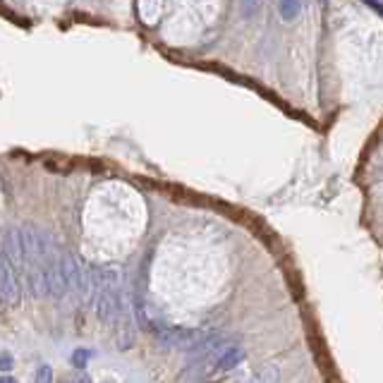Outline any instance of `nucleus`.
Segmentation results:
<instances>
[{"mask_svg":"<svg viewBox=\"0 0 383 383\" xmlns=\"http://www.w3.org/2000/svg\"><path fill=\"white\" fill-rule=\"evenodd\" d=\"M362 3H364V5H366V8L376 10V12H379V15H381V17H383V3H381V0H362Z\"/></svg>","mask_w":383,"mask_h":383,"instance_id":"8","label":"nucleus"},{"mask_svg":"<svg viewBox=\"0 0 383 383\" xmlns=\"http://www.w3.org/2000/svg\"><path fill=\"white\" fill-rule=\"evenodd\" d=\"M242 359H245V350H242L240 345H227L225 352L221 355V359H218V369L221 371L232 369V366H237Z\"/></svg>","mask_w":383,"mask_h":383,"instance_id":"3","label":"nucleus"},{"mask_svg":"<svg viewBox=\"0 0 383 383\" xmlns=\"http://www.w3.org/2000/svg\"><path fill=\"white\" fill-rule=\"evenodd\" d=\"M0 252L8 256L12 268H19V271L29 268L27 252H24V242H22V230L19 227H5L0 232Z\"/></svg>","mask_w":383,"mask_h":383,"instance_id":"1","label":"nucleus"},{"mask_svg":"<svg viewBox=\"0 0 383 383\" xmlns=\"http://www.w3.org/2000/svg\"><path fill=\"white\" fill-rule=\"evenodd\" d=\"M259 5H261V0H242V12H245V15L256 12Z\"/></svg>","mask_w":383,"mask_h":383,"instance_id":"7","label":"nucleus"},{"mask_svg":"<svg viewBox=\"0 0 383 383\" xmlns=\"http://www.w3.org/2000/svg\"><path fill=\"white\" fill-rule=\"evenodd\" d=\"M321 3H324V0H321Z\"/></svg>","mask_w":383,"mask_h":383,"instance_id":"10","label":"nucleus"},{"mask_svg":"<svg viewBox=\"0 0 383 383\" xmlns=\"http://www.w3.org/2000/svg\"><path fill=\"white\" fill-rule=\"evenodd\" d=\"M19 299V286L15 281L12 263L8 261V256L0 252V302L15 304Z\"/></svg>","mask_w":383,"mask_h":383,"instance_id":"2","label":"nucleus"},{"mask_svg":"<svg viewBox=\"0 0 383 383\" xmlns=\"http://www.w3.org/2000/svg\"><path fill=\"white\" fill-rule=\"evenodd\" d=\"M278 10H281L283 19L292 22V19L299 15V10H302V0H278Z\"/></svg>","mask_w":383,"mask_h":383,"instance_id":"4","label":"nucleus"},{"mask_svg":"<svg viewBox=\"0 0 383 383\" xmlns=\"http://www.w3.org/2000/svg\"><path fill=\"white\" fill-rule=\"evenodd\" d=\"M12 364H15L12 355H10V352H0V371L12 369Z\"/></svg>","mask_w":383,"mask_h":383,"instance_id":"6","label":"nucleus"},{"mask_svg":"<svg viewBox=\"0 0 383 383\" xmlns=\"http://www.w3.org/2000/svg\"><path fill=\"white\" fill-rule=\"evenodd\" d=\"M0 381H3V383H10L12 379H10V376H0Z\"/></svg>","mask_w":383,"mask_h":383,"instance_id":"9","label":"nucleus"},{"mask_svg":"<svg viewBox=\"0 0 383 383\" xmlns=\"http://www.w3.org/2000/svg\"><path fill=\"white\" fill-rule=\"evenodd\" d=\"M39 383H44V381H50L53 379V374H50V366L48 364H41L39 369H36V376H34Z\"/></svg>","mask_w":383,"mask_h":383,"instance_id":"5","label":"nucleus"}]
</instances>
